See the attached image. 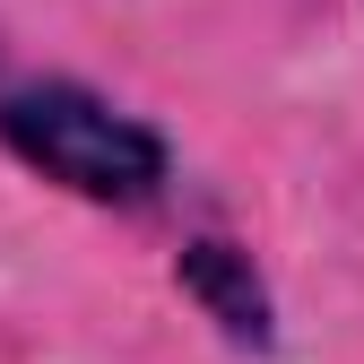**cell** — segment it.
Segmentation results:
<instances>
[{"label":"cell","mask_w":364,"mask_h":364,"mask_svg":"<svg viewBox=\"0 0 364 364\" xmlns=\"http://www.w3.org/2000/svg\"><path fill=\"white\" fill-rule=\"evenodd\" d=\"M0 139L43 182H61V191L96 200V208H139V200L165 191V139L148 122L113 113L105 96L70 87V78H43V87L0 96Z\"/></svg>","instance_id":"cell-1"},{"label":"cell","mask_w":364,"mask_h":364,"mask_svg":"<svg viewBox=\"0 0 364 364\" xmlns=\"http://www.w3.org/2000/svg\"><path fill=\"white\" fill-rule=\"evenodd\" d=\"M182 287L208 304V321L235 338V347H269V338H278V321H269V287L252 278V252H235V243L208 235V243L182 252Z\"/></svg>","instance_id":"cell-2"}]
</instances>
